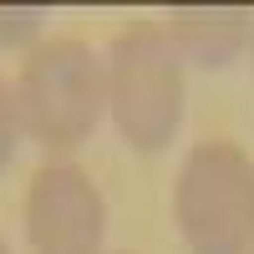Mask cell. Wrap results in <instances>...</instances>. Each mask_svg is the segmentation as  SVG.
Returning a JSON list of instances; mask_svg holds the SVG:
<instances>
[{
  "mask_svg": "<svg viewBox=\"0 0 254 254\" xmlns=\"http://www.w3.org/2000/svg\"><path fill=\"white\" fill-rule=\"evenodd\" d=\"M102 112H107V61L87 41L56 36L26 51L15 76V117L31 142H41L46 153H71L97 132Z\"/></svg>",
  "mask_w": 254,
  "mask_h": 254,
  "instance_id": "cell-1",
  "label": "cell"
},
{
  "mask_svg": "<svg viewBox=\"0 0 254 254\" xmlns=\"http://www.w3.org/2000/svg\"><path fill=\"white\" fill-rule=\"evenodd\" d=\"M107 112L132 153H163L183 122V56L158 26H127L107 51Z\"/></svg>",
  "mask_w": 254,
  "mask_h": 254,
  "instance_id": "cell-2",
  "label": "cell"
},
{
  "mask_svg": "<svg viewBox=\"0 0 254 254\" xmlns=\"http://www.w3.org/2000/svg\"><path fill=\"white\" fill-rule=\"evenodd\" d=\"M173 219L188 254L254 249V163L234 142H198L173 183Z\"/></svg>",
  "mask_w": 254,
  "mask_h": 254,
  "instance_id": "cell-3",
  "label": "cell"
},
{
  "mask_svg": "<svg viewBox=\"0 0 254 254\" xmlns=\"http://www.w3.org/2000/svg\"><path fill=\"white\" fill-rule=\"evenodd\" d=\"M107 234L102 188L76 163H46L26 183V239L36 254H97Z\"/></svg>",
  "mask_w": 254,
  "mask_h": 254,
  "instance_id": "cell-4",
  "label": "cell"
},
{
  "mask_svg": "<svg viewBox=\"0 0 254 254\" xmlns=\"http://www.w3.org/2000/svg\"><path fill=\"white\" fill-rule=\"evenodd\" d=\"M163 20H168V41L178 46L183 66L193 61L203 71H224L254 41L249 5H173Z\"/></svg>",
  "mask_w": 254,
  "mask_h": 254,
  "instance_id": "cell-5",
  "label": "cell"
},
{
  "mask_svg": "<svg viewBox=\"0 0 254 254\" xmlns=\"http://www.w3.org/2000/svg\"><path fill=\"white\" fill-rule=\"evenodd\" d=\"M41 20H46L41 5H31V10H0V46H20L26 36L41 31Z\"/></svg>",
  "mask_w": 254,
  "mask_h": 254,
  "instance_id": "cell-6",
  "label": "cell"
},
{
  "mask_svg": "<svg viewBox=\"0 0 254 254\" xmlns=\"http://www.w3.org/2000/svg\"><path fill=\"white\" fill-rule=\"evenodd\" d=\"M15 142H20V117H15V92L0 81V168L15 158Z\"/></svg>",
  "mask_w": 254,
  "mask_h": 254,
  "instance_id": "cell-7",
  "label": "cell"
},
{
  "mask_svg": "<svg viewBox=\"0 0 254 254\" xmlns=\"http://www.w3.org/2000/svg\"><path fill=\"white\" fill-rule=\"evenodd\" d=\"M0 254H10V249H5V239H0Z\"/></svg>",
  "mask_w": 254,
  "mask_h": 254,
  "instance_id": "cell-8",
  "label": "cell"
},
{
  "mask_svg": "<svg viewBox=\"0 0 254 254\" xmlns=\"http://www.w3.org/2000/svg\"><path fill=\"white\" fill-rule=\"evenodd\" d=\"M249 254H254V249H249Z\"/></svg>",
  "mask_w": 254,
  "mask_h": 254,
  "instance_id": "cell-9",
  "label": "cell"
}]
</instances>
